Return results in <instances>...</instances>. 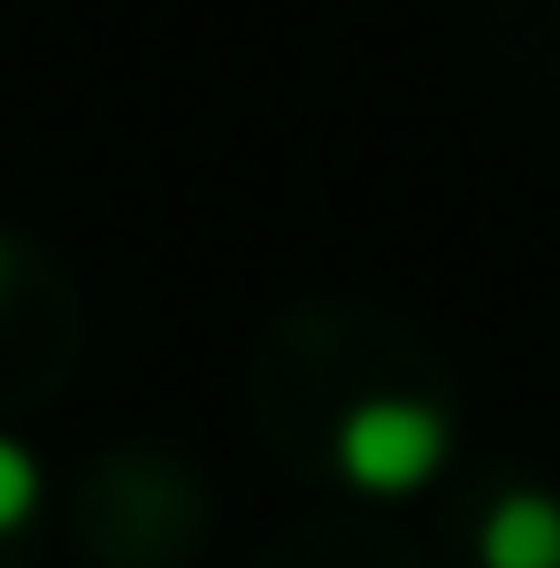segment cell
I'll return each mask as SVG.
<instances>
[{
    "mask_svg": "<svg viewBox=\"0 0 560 568\" xmlns=\"http://www.w3.org/2000/svg\"><path fill=\"white\" fill-rule=\"evenodd\" d=\"M483 568H560V499L553 491H507L483 515Z\"/></svg>",
    "mask_w": 560,
    "mask_h": 568,
    "instance_id": "7a4b0ae2",
    "label": "cell"
},
{
    "mask_svg": "<svg viewBox=\"0 0 560 568\" xmlns=\"http://www.w3.org/2000/svg\"><path fill=\"white\" fill-rule=\"evenodd\" d=\"M438 462H446V415L422 399H369L338 423V469L362 491L399 499V491L430 484Z\"/></svg>",
    "mask_w": 560,
    "mask_h": 568,
    "instance_id": "6da1fadb",
    "label": "cell"
},
{
    "mask_svg": "<svg viewBox=\"0 0 560 568\" xmlns=\"http://www.w3.org/2000/svg\"><path fill=\"white\" fill-rule=\"evenodd\" d=\"M0 270H8V262H0Z\"/></svg>",
    "mask_w": 560,
    "mask_h": 568,
    "instance_id": "277c9868",
    "label": "cell"
},
{
    "mask_svg": "<svg viewBox=\"0 0 560 568\" xmlns=\"http://www.w3.org/2000/svg\"><path fill=\"white\" fill-rule=\"evenodd\" d=\"M31 507H39V462L16 438H0V530H16Z\"/></svg>",
    "mask_w": 560,
    "mask_h": 568,
    "instance_id": "3957f363",
    "label": "cell"
}]
</instances>
